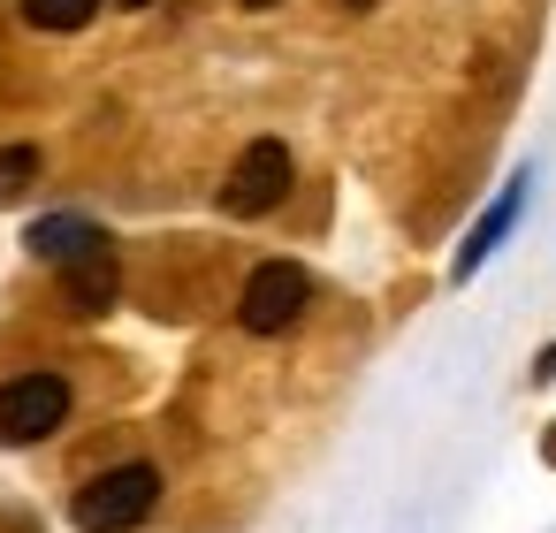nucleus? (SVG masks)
<instances>
[{
    "label": "nucleus",
    "mask_w": 556,
    "mask_h": 533,
    "mask_svg": "<svg viewBox=\"0 0 556 533\" xmlns=\"http://www.w3.org/2000/svg\"><path fill=\"white\" fill-rule=\"evenodd\" d=\"M153 503H161V472L153 465H115V472H100V480L77 487L70 518L85 533H130V525L153 518Z\"/></svg>",
    "instance_id": "obj_1"
},
{
    "label": "nucleus",
    "mask_w": 556,
    "mask_h": 533,
    "mask_svg": "<svg viewBox=\"0 0 556 533\" xmlns=\"http://www.w3.org/2000/svg\"><path fill=\"white\" fill-rule=\"evenodd\" d=\"M305 305H313V275L298 259H267V267H252V282L237 297V320L252 335H282V328L305 320Z\"/></svg>",
    "instance_id": "obj_2"
},
{
    "label": "nucleus",
    "mask_w": 556,
    "mask_h": 533,
    "mask_svg": "<svg viewBox=\"0 0 556 533\" xmlns=\"http://www.w3.org/2000/svg\"><path fill=\"white\" fill-rule=\"evenodd\" d=\"M70 419V381L62 373H16L0 381V442H47Z\"/></svg>",
    "instance_id": "obj_3"
},
{
    "label": "nucleus",
    "mask_w": 556,
    "mask_h": 533,
    "mask_svg": "<svg viewBox=\"0 0 556 533\" xmlns=\"http://www.w3.org/2000/svg\"><path fill=\"white\" fill-rule=\"evenodd\" d=\"M282 191H290V145H282V138H252V145L237 153L229 183H222V206H229L237 221H252V214L282 206Z\"/></svg>",
    "instance_id": "obj_4"
},
{
    "label": "nucleus",
    "mask_w": 556,
    "mask_h": 533,
    "mask_svg": "<svg viewBox=\"0 0 556 533\" xmlns=\"http://www.w3.org/2000/svg\"><path fill=\"white\" fill-rule=\"evenodd\" d=\"M115 244L100 237V244H85L70 267H62V297H70V313H108L115 305Z\"/></svg>",
    "instance_id": "obj_5"
},
{
    "label": "nucleus",
    "mask_w": 556,
    "mask_h": 533,
    "mask_svg": "<svg viewBox=\"0 0 556 533\" xmlns=\"http://www.w3.org/2000/svg\"><path fill=\"white\" fill-rule=\"evenodd\" d=\"M518 199H526V176H518V183H503V199H495V206L472 221V237H465V252H457V282H465V275H472V267H480V259L503 244V229L518 221Z\"/></svg>",
    "instance_id": "obj_6"
},
{
    "label": "nucleus",
    "mask_w": 556,
    "mask_h": 533,
    "mask_svg": "<svg viewBox=\"0 0 556 533\" xmlns=\"http://www.w3.org/2000/svg\"><path fill=\"white\" fill-rule=\"evenodd\" d=\"M85 244H100V229H92V221H77V214H47V221L31 229V252H39V259H54V267H70Z\"/></svg>",
    "instance_id": "obj_7"
},
{
    "label": "nucleus",
    "mask_w": 556,
    "mask_h": 533,
    "mask_svg": "<svg viewBox=\"0 0 556 533\" xmlns=\"http://www.w3.org/2000/svg\"><path fill=\"white\" fill-rule=\"evenodd\" d=\"M92 16H100V0H24L31 31H85Z\"/></svg>",
    "instance_id": "obj_8"
},
{
    "label": "nucleus",
    "mask_w": 556,
    "mask_h": 533,
    "mask_svg": "<svg viewBox=\"0 0 556 533\" xmlns=\"http://www.w3.org/2000/svg\"><path fill=\"white\" fill-rule=\"evenodd\" d=\"M31 183H39V145H9L0 153V206H16Z\"/></svg>",
    "instance_id": "obj_9"
},
{
    "label": "nucleus",
    "mask_w": 556,
    "mask_h": 533,
    "mask_svg": "<svg viewBox=\"0 0 556 533\" xmlns=\"http://www.w3.org/2000/svg\"><path fill=\"white\" fill-rule=\"evenodd\" d=\"M533 381H556V343H548V351L533 358Z\"/></svg>",
    "instance_id": "obj_10"
},
{
    "label": "nucleus",
    "mask_w": 556,
    "mask_h": 533,
    "mask_svg": "<svg viewBox=\"0 0 556 533\" xmlns=\"http://www.w3.org/2000/svg\"><path fill=\"white\" fill-rule=\"evenodd\" d=\"M541 457H548V465H556V427H548V434H541Z\"/></svg>",
    "instance_id": "obj_11"
},
{
    "label": "nucleus",
    "mask_w": 556,
    "mask_h": 533,
    "mask_svg": "<svg viewBox=\"0 0 556 533\" xmlns=\"http://www.w3.org/2000/svg\"><path fill=\"white\" fill-rule=\"evenodd\" d=\"M115 9H153V0H115Z\"/></svg>",
    "instance_id": "obj_12"
},
{
    "label": "nucleus",
    "mask_w": 556,
    "mask_h": 533,
    "mask_svg": "<svg viewBox=\"0 0 556 533\" xmlns=\"http://www.w3.org/2000/svg\"><path fill=\"white\" fill-rule=\"evenodd\" d=\"M237 9H275V0H237Z\"/></svg>",
    "instance_id": "obj_13"
},
{
    "label": "nucleus",
    "mask_w": 556,
    "mask_h": 533,
    "mask_svg": "<svg viewBox=\"0 0 556 533\" xmlns=\"http://www.w3.org/2000/svg\"><path fill=\"white\" fill-rule=\"evenodd\" d=\"M343 9H374V0H343Z\"/></svg>",
    "instance_id": "obj_14"
}]
</instances>
